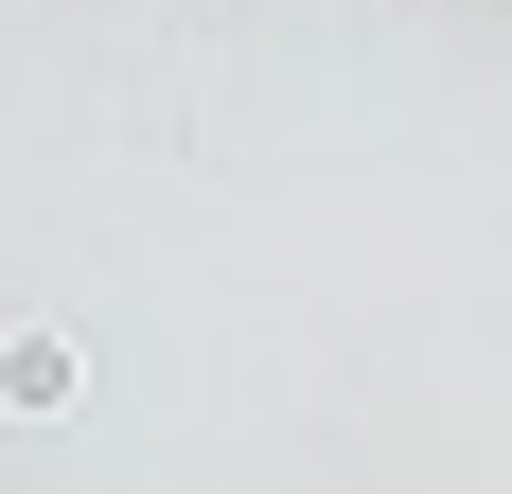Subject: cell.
<instances>
[{
    "label": "cell",
    "mask_w": 512,
    "mask_h": 494,
    "mask_svg": "<svg viewBox=\"0 0 512 494\" xmlns=\"http://www.w3.org/2000/svg\"><path fill=\"white\" fill-rule=\"evenodd\" d=\"M0 406L53 424V406H71V336H0Z\"/></svg>",
    "instance_id": "cell-1"
}]
</instances>
